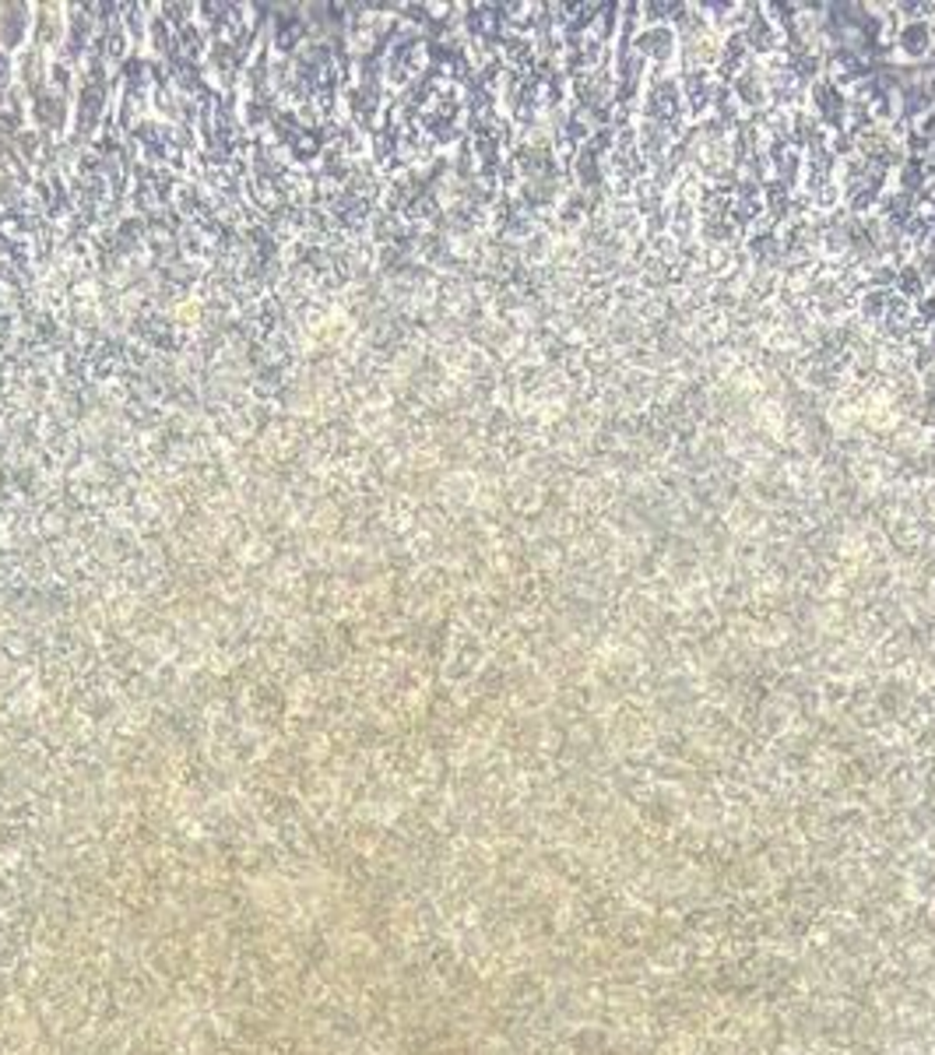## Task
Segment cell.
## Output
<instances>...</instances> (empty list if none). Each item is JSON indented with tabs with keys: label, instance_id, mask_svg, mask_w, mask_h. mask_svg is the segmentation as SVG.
<instances>
[{
	"label": "cell",
	"instance_id": "2",
	"mask_svg": "<svg viewBox=\"0 0 935 1055\" xmlns=\"http://www.w3.org/2000/svg\"><path fill=\"white\" fill-rule=\"evenodd\" d=\"M749 40L757 43V50H774L778 46V35H774V25H767L763 18L757 14L752 18V32H749Z\"/></svg>",
	"mask_w": 935,
	"mask_h": 1055
},
{
	"label": "cell",
	"instance_id": "1",
	"mask_svg": "<svg viewBox=\"0 0 935 1055\" xmlns=\"http://www.w3.org/2000/svg\"><path fill=\"white\" fill-rule=\"evenodd\" d=\"M640 50H644V53H658V57H669V53H672V35L664 32V29L644 32V35H640Z\"/></svg>",
	"mask_w": 935,
	"mask_h": 1055
}]
</instances>
